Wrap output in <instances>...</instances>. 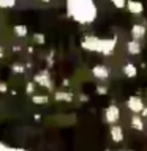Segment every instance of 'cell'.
<instances>
[{
	"mask_svg": "<svg viewBox=\"0 0 147 151\" xmlns=\"http://www.w3.org/2000/svg\"><path fill=\"white\" fill-rule=\"evenodd\" d=\"M109 135H111V140L114 143H122L125 140V131L120 124H112L109 126Z\"/></svg>",
	"mask_w": 147,
	"mask_h": 151,
	"instance_id": "cell-6",
	"label": "cell"
},
{
	"mask_svg": "<svg viewBox=\"0 0 147 151\" xmlns=\"http://www.w3.org/2000/svg\"><path fill=\"white\" fill-rule=\"evenodd\" d=\"M127 50L130 55H139L142 52V44L141 41H135V40H130L127 42Z\"/></svg>",
	"mask_w": 147,
	"mask_h": 151,
	"instance_id": "cell-11",
	"label": "cell"
},
{
	"mask_svg": "<svg viewBox=\"0 0 147 151\" xmlns=\"http://www.w3.org/2000/svg\"><path fill=\"white\" fill-rule=\"evenodd\" d=\"M109 2H111L117 9H123L127 6V0H109Z\"/></svg>",
	"mask_w": 147,
	"mask_h": 151,
	"instance_id": "cell-14",
	"label": "cell"
},
{
	"mask_svg": "<svg viewBox=\"0 0 147 151\" xmlns=\"http://www.w3.org/2000/svg\"><path fill=\"white\" fill-rule=\"evenodd\" d=\"M92 76L98 80H108L111 77V69L106 65H95L92 66Z\"/></svg>",
	"mask_w": 147,
	"mask_h": 151,
	"instance_id": "cell-5",
	"label": "cell"
},
{
	"mask_svg": "<svg viewBox=\"0 0 147 151\" xmlns=\"http://www.w3.org/2000/svg\"><path fill=\"white\" fill-rule=\"evenodd\" d=\"M127 107H128V110H130L131 113H138V115H141V112L144 110L146 104H144V101H142L141 96L131 94V96H128V99H127Z\"/></svg>",
	"mask_w": 147,
	"mask_h": 151,
	"instance_id": "cell-4",
	"label": "cell"
},
{
	"mask_svg": "<svg viewBox=\"0 0 147 151\" xmlns=\"http://www.w3.org/2000/svg\"><path fill=\"white\" fill-rule=\"evenodd\" d=\"M46 99H47L46 96H41V98L38 96V98H35V102H41L43 104V102H46Z\"/></svg>",
	"mask_w": 147,
	"mask_h": 151,
	"instance_id": "cell-18",
	"label": "cell"
},
{
	"mask_svg": "<svg viewBox=\"0 0 147 151\" xmlns=\"http://www.w3.org/2000/svg\"><path fill=\"white\" fill-rule=\"evenodd\" d=\"M66 16L79 25H90L98 17L95 0H65Z\"/></svg>",
	"mask_w": 147,
	"mask_h": 151,
	"instance_id": "cell-1",
	"label": "cell"
},
{
	"mask_svg": "<svg viewBox=\"0 0 147 151\" xmlns=\"http://www.w3.org/2000/svg\"><path fill=\"white\" fill-rule=\"evenodd\" d=\"M141 116H142V118H147V106L144 107V110L141 112Z\"/></svg>",
	"mask_w": 147,
	"mask_h": 151,
	"instance_id": "cell-19",
	"label": "cell"
},
{
	"mask_svg": "<svg viewBox=\"0 0 147 151\" xmlns=\"http://www.w3.org/2000/svg\"><path fill=\"white\" fill-rule=\"evenodd\" d=\"M130 126L131 129H135L138 132H142L146 129V124H144V118L141 115H138V113H133L131 118H130Z\"/></svg>",
	"mask_w": 147,
	"mask_h": 151,
	"instance_id": "cell-9",
	"label": "cell"
},
{
	"mask_svg": "<svg viewBox=\"0 0 147 151\" xmlns=\"http://www.w3.org/2000/svg\"><path fill=\"white\" fill-rule=\"evenodd\" d=\"M40 2H44V3H47V2H51V0H40Z\"/></svg>",
	"mask_w": 147,
	"mask_h": 151,
	"instance_id": "cell-20",
	"label": "cell"
},
{
	"mask_svg": "<svg viewBox=\"0 0 147 151\" xmlns=\"http://www.w3.org/2000/svg\"><path fill=\"white\" fill-rule=\"evenodd\" d=\"M122 71H123V74H125L128 79L138 77V66L135 63H131V61H127V63L122 66Z\"/></svg>",
	"mask_w": 147,
	"mask_h": 151,
	"instance_id": "cell-10",
	"label": "cell"
},
{
	"mask_svg": "<svg viewBox=\"0 0 147 151\" xmlns=\"http://www.w3.org/2000/svg\"><path fill=\"white\" fill-rule=\"evenodd\" d=\"M119 151H122V150H119Z\"/></svg>",
	"mask_w": 147,
	"mask_h": 151,
	"instance_id": "cell-21",
	"label": "cell"
},
{
	"mask_svg": "<svg viewBox=\"0 0 147 151\" xmlns=\"http://www.w3.org/2000/svg\"><path fill=\"white\" fill-rule=\"evenodd\" d=\"M55 98L59 99V101H66V102H70L71 99H73V94H71V93H57Z\"/></svg>",
	"mask_w": 147,
	"mask_h": 151,
	"instance_id": "cell-13",
	"label": "cell"
},
{
	"mask_svg": "<svg viewBox=\"0 0 147 151\" xmlns=\"http://www.w3.org/2000/svg\"><path fill=\"white\" fill-rule=\"evenodd\" d=\"M125 8L133 14V16H142L146 6H144L142 2H139V0H127V6Z\"/></svg>",
	"mask_w": 147,
	"mask_h": 151,
	"instance_id": "cell-8",
	"label": "cell"
},
{
	"mask_svg": "<svg viewBox=\"0 0 147 151\" xmlns=\"http://www.w3.org/2000/svg\"><path fill=\"white\" fill-rule=\"evenodd\" d=\"M36 82L40 85H44V87H49L51 82H49V77L47 76H41V77H36Z\"/></svg>",
	"mask_w": 147,
	"mask_h": 151,
	"instance_id": "cell-15",
	"label": "cell"
},
{
	"mask_svg": "<svg viewBox=\"0 0 147 151\" xmlns=\"http://www.w3.org/2000/svg\"><path fill=\"white\" fill-rule=\"evenodd\" d=\"M17 0H0V8L2 9H9L16 5Z\"/></svg>",
	"mask_w": 147,
	"mask_h": 151,
	"instance_id": "cell-12",
	"label": "cell"
},
{
	"mask_svg": "<svg viewBox=\"0 0 147 151\" xmlns=\"http://www.w3.org/2000/svg\"><path fill=\"white\" fill-rule=\"evenodd\" d=\"M120 120V109L116 104H109V106L104 109V121L108 123L109 126L117 124V121Z\"/></svg>",
	"mask_w": 147,
	"mask_h": 151,
	"instance_id": "cell-3",
	"label": "cell"
},
{
	"mask_svg": "<svg viewBox=\"0 0 147 151\" xmlns=\"http://www.w3.org/2000/svg\"><path fill=\"white\" fill-rule=\"evenodd\" d=\"M97 93L98 94H106L108 93V88L103 87V85H101V87H97Z\"/></svg>",
	"mask_w": 147,
	"mask_h": 151,
	"instance_id": "cell-17",
	"label": "cell"
},
{
	"mask_svg": "<svg viewBox=\"0 0 147 151\" xmlns=\"http://www.w3.org/2000/svg\"><path fill=\"white\" fill-rule=\"evenodd\" d=\"M81 47L87 52L103 55V57H111L116 52L117 47V38L109 36V38H100L93 35H85L81 40Z\"/></svg>",
	"mask_w": 147,
	"mask_h": 151,
	"instance_id": "cell-2",
	"label": "cell"
},
{
	"mask_svg": "<svg viewBox=\"0 0 147 151\" xmlns=\"http://www.w3.org/2000/svg\"><path fill=\"white\" fill-rule=\"evenodd\" d=\"M146 33H147V27L142 25V24H133L131 28H130V36H131V40H135V41L144 40Z\"/></svg>",
	"mask_w": 147,
	"mask_h": 151,
	"instance_id": "cell-7",
	"label": "cell"
},
{
	"mask_svg": "<svg viewBox=\"0 0 147 151\" xmlns=\"http://www.w3.org/2000/svg\"><path fill=\"white\" fill-rule=\"evenodd\" d=\"M14 32H16L19 36L27 35V28H25V27H22V25H16V27H14Z\"/></svg>",
	"mask_w": 147,
	"mask_h": 151,
	"instance_id": "cell-16",
	"label": "cell"
}]
</instances>
